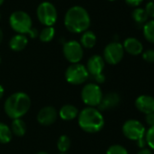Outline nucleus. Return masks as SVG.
<instances>
[{"label":"nucleus","mask_w":154,"mask_h":154,"mask_svg":"<svg viewBox=\"0 0 154 154\" xmlns=\"http://www.w3.org/2000/svg\"><path fill=\"white\" fill-rule=\"evenodd\" d=\"M104 65H105V62L103 58L99 54H94L88 59L86 69L90 75L94 76L103 73Z\"/></svg>","instance_id":"13"},{"label":"nucleus","mask_w":154,"mask_h":154,"mask_svg":"<svg viewBox=\"0 0 154 154\" xmlns=\"http://www.w3.org/2000/svg\"><path fill=\"white\" fill-rule=\"evenodd\" d=\"M36 15L40 23L45 26H53L57 20V11L55 7L47 1H45L38 6Z\"/></svg>","instance_id":"8"},{"label":"nucleus","mask_w":154,"mask_h":154,"mask_svg":"<svg viewBox=\"0 0 154 154\" xmlns=\"http://www.w3.org/2000/svg\"><path fill=\"white\" fill-rule=\"evenodd\" d=\"M122 133L127 139L136 141L140 148H144L146 130L140 122L134 119L126 121L122 125Z\"/></svg>","instance_id":"4"},{"label":"nucleus","mask_w":154,"mask_h":154,"mask_svg":"<svg viewBox=\"0 0 154 154\" xmlns=\"http://www.w3.org/2000/svg\"><path fill=\"white\" fill-rule=\"evenodd\" d=\"M2 40H3V31L0 28V44L2 43Z\"/></svg>","instance_id":"35"},{"label":"nucleus","mask_w":154,"mask_h":154,"mask_svg":"<svg viewBox=\"0 0 154 154\" xmlns=\"http://www.w3.org/2000/svg\"><path fill=\"white\" fill-rule=\"evenodd\" d=\"M106 154H129L127 149L120 144H113L110 146L106 151Z\"/></svg>","instance_id":"25"},{"label":"nucleus","mask_w":154,"mask_h":154,"mask_svg":"<svg viewBox=\"0 0 154 154\" xmlns=\"http://www.w3.org/2000/svg\"><path fill=\"white\" fill-rule=\"evenodd\" d=\"M36 154H49V153H47L46 151H39V152H37Z\"/></svg>","instance_id":"36"},{"label":"nucleus","mask_w":154,"mask_h":154,"mask_svg":"<svg viewBox=\"0 0 154 154\" xmlns=\"http://www.w3.org/2000/svg\"><path fill=\"white\" fill-rule=\"evenodd\" d=\"M55 35V30L53 26H46L45 27L39 34V39L44 43L51 42Z\"/></svg>","instance_id":"24"},{"label":"nucleus","mask_w":154,"mask_h":154,"mask_svg":"<svg viewBox=\"0 0 154 154\" xmlns=\"http://www.w3.org/2000/svg\"><path fill=\"white\" fill-rule=\"evenodd\" d=\"M142 58L148 63H154V50L148 49L142 54Z\"/></svg>","instance_id":"27"},{"label":"nucleus","mask_w":154,"mask_h":154,"mask_svg":"<svg viewBox=\"0 0 154 154\" xmlns=\"http://www.w3.org/2000/svg\"><path fill=\"white\" fill-rule=\"evenodd\" d=\"M13 133L8 125L4 122H0V143L7 144L11 141Z\"/></svg>","instance_id":"20"},{"label":"nucleus","mask_w":154,"mask_h":154,"mask_svg":"<svg viewBox=\"0 0 154 154\" xmlns=\"http://www.w3.org/2000/svg\"><path fill=\"white\" fill-rule=\"evenodd\" d=\"M71 144H72V141H71L70 137L63 134V135H61L58 138L57 149L61 153H66L69 150V149L71 147Z\"/></svg>","instance_id":"23"},{"label":"nucleus","mask_w":154,"mask_h":154,"mask_svg":"<svg viewBox=\"0 0 154 154\" xmlns=\"http://www.w3.org/2000/svg\"><path fill=\"white\" fill-rule=\"evenodd\" d=\"M120 102H121V97L117 93H114V92L108 93L103 96V99L100 104L98 105V108H99L98 110L108 111V110L113 109L119 105Z\"/></svg>","instance_id":"14"},{"label":"nucleus","mask_w":154,"mask_h":154,"mask_svg":"<svg viewBox=\"0 0 154 154\" xmlns=\"http://www.w3.org/2000/svg\"><path fill=\"white\" fill-rule=\"evenodd\" d=\"M96 35L93 31H85L83 33L82 36H81V45L83 46V48H87V49H91L93 48L95 44H96Z\"/></svg>","instance_id":"18"},{"label":"nucleus","mask_w":154,"mask_h":154,"mask_svg":"<svg viewBox=\"0 0 154 154\" xmlns=\"http://www.w3.org/2000/svg\"><path fill=\"white\" fill-rule=\"evenodd\" d=\"M9 24L11 28L18 34L26 35L31 30L32 19L30 16L25 11H15L9 17Z\"/></svg>","instance_id":"6"},{"label":"nucleus","mask_w":154,"mask_h":154,"mask_svg":"<svg viewBox=\"0 0 154 154\" xmlns=\"http://www.w3.org/2000/svg\"><path fill=\"white\" fill-rule=\"evenodd\" d=\"M63 54L71 64L78 63L84 56V48L78 41L70 40L63 44Z\"/></svg>","instance_id":"9"},{"label":"nucleus","mask_w":154,"mask_h":154,"mask_svg":"<svg viewBox=\"0 0 154 154\" xmlns=\"http://www.w3.org/2000/svg\"><path fill=\"white\" fill-rule=\"evenodd\" d=\"M28 35H30V37L31 38H35V37H37V35H39V34H38V32H37V30L36 29H35V28H31V30L28 32Z\"/></svg>","instance_id":"32"},{"label":"nucleus","mask_w":154,"mask_h":154,"mask_svg":"<svg viewBox=\"0 0 154 154\" xmlns=\"http://www.w3.org/2000/svg\"><path fill=\"white\" fill-rule=\"evenodd\" d=\"M92 77H93V80L94 81V83L98 85L100 84H103L105 82V75L103 73L97 74V75H94V76H92Z\"/></svg>","instance_id":"29"},{"label":"nucleus","mask_w":154,"mask_h":154,"mask_svg":"<svg viewBox=\"0 0 154 154\" xmlns=\"http://www.w3.org/2000/svg\"><path fill=\"white\" fill-rule=\"evenodd\" d=\"M109 1H114V0H109Z\"/></svg>","instance_id":"41"},{"label":"nucleus","mask_w":154,"mask_h":154,"mask_svg":"<svg viewBox=\"0 0 154 154\" xmlns=\"http://www.w3.org/2000/svg\"><path fill=\"white\" fill-rule=\"evenodd\" d=\"M145 141L146 144L149 147L150 149L154 150V126L149 127L145 133Z\"/></svg>","instance_id":"26"},{"label":"nucleus","mask_w":154,"mask_h":154,"mask_svg":"<svg viewBox=\"0 0 154 154\" xmlns=\"http://www.w3.org/2000/svg\"><path fill=\"white\" fill-rule=\"evenodd\" d=\"M135 107L145 115L154 112V97L147 94L140 95L135 100Z\"/></svg>","instance_id":"12"},{"label":"nucleus","mask_w":154,"mask_h":154,"mask_svg":"<svg viewBox=\"0 0 154 154\" xmlns=\"http://www.w3.org/2000/svg\"><path fill=\"white\" fill-rule=\"evenodd\" d=\"M3 3H4V0H0V6H1Z\"/></svg>","instance_id":"37"},{"label":"nucleus","mask_w":154,"mask_h":154,"mask_svg":"<svg viewBox=\"0 0 154 154\" xmlns=\"http://www.w3.org/2000/svg\"><path fill=\"white\" fill-rule=\"evenodd\" d=\"M1 62H2V59H1V56H0V63H1Z\"/></svg>","instance_id":"38"},{"label":"nucleus","mask_w":154,"mask_h":154,"mask_svg":"<svg viewBox=\"0 0 154 154\" xmlns=\"http://www.w3.org/2000/svg\"><path fill=\"white\" fill-rule=\"evenodd\" d=\"M124 55V49L121 43L112 42L108 44L103 50V60L109 64L115 65L119 63Z\"/></svg>","instance_id":"10"},{"label":"nucleus","mask_w":154,"mask_h":154,"mask_svg":"<svg viewBox=\"0 0 154 154\" xmlns=\"http://www.w3.org/2000/svg\"><path fill=\"white\" fill-rule=\"evenodd\" d=\"M60 154H67V153H60Z\"/></svg>","instance_id":"40"},{"label":"nucleus","mask_w":154,"mask_h":154,"mask_svg":"<svg viewBox=\"0 0 154 154\" xmlns=\"http://www.w3.org/2000/svg\"><path fill=\"white\" fill-rule=\"evenodd\" d=\"M144 10H145V12H146L148 17H151V18H154V2H152V1L149 2V3L146 5Z\"/></svg>","instance_id":"28"},{"label":"nucleus","mask_w":154,"mask_h":154,"mask_svg":"<svg viewBox=\"0 0 154 154\" xmlns=\"http://www.w3.org/2000/svg\"><path fill=\"white\" fill-rule=\"evenodd\" d=\"M58 117L56 109L53 106H45L37 113L36 119L39 124L43 126H50L54 124Z\"/></svg>","instance_id":"11"},{"label":"nucleus","mask_w":154,"mask_h":154,"mask_svg":"<svg viewBox=\"0 0 154 154\" xmlns=\"http://www.w3.org/2000/svg\"><path fill=\"white\" fill-rule=\"evenodd\" d=\"M131 17L133 21L138 25V26H144V24L147 22L148 20V16L145 12V10L143 8H135L132 13H131Z\"/></svg>","instance_id":"21"},{"label":"nucleus","mask_w":154,"mask_h":154,"mask_svg":"<svg viewBox=\"0 0 154 154\" xmlns=\"http://www.w3.org/2000/svg\"><path fill=\"white\" fill-rule=\"evenodd\" d=\"M28 44V38L26 36V35L17 34L14 35L10 41H9V46L10 48L15 52H20L24 50Z\"/></svg>","instance_id":"17"},{"label":"nucleus","mask_w":154,"mask_h":154,"mask_svg":"<svg viewBox=\"0 0 154 154\" xmlns=\"http://www.w3.org/2000/svg\"><path fill=\"white\" fill-rule=\"evenodd\" d=\"M4 94H5V89H4V87L1 85H0V100L3 98Z\"/></svg>","instance_id":"34"},{"label":"nucleus","mask_w":154,"mask_h":154,"mask_svg":"<svg viewBox=\"0 0 154 154\" xmlns=\"http://www.w3.org/2000/svg\"><path fill=\"white\" fill-rule=\"evenodd\" d=\"M143 35L148 42L154 44V19L147 21L144 24Z\"/></svg>","instance_id":"22"},{"label":"nucleus","mask_w":154,"mask_h":154,"mask_svg":"<svg viewBox=\"0 0 154 154\" xmlns=\"http://www.w3.org/2000/svg\"><path fill=\"white\" fill-rule=\"evenodd\" d=\"M31 107L29 95L23 92L12 94L5 102L4 110L7 115L12 120L20 119L27 113Z\"/></svg>","instance_id":"2"},{"label":"nucleus","mask_w":154,"mask_h":154,"mask_svg":"<svg viewBox=\"0 0 154 154\" xmlns=\"http://www.w3.org/2000/svg\"><path fill=\"white\" fill-rule=\"evenodd\" d=\"M89 72L82 63H72L65 71L64 77L67 83L72 85H80L85 84L89 78Z\"/></svg>","instance_id":"5"},{"label":"nucleus","mask_w":154,"mask_h":154,"mask_svg":"<svg viewBox=\"0 0 154 154\" xmlns=\"http://www.w3.org/2000/svg\"><path fill=\"white\" fill-rule=\"evenodd\" d=\"M142 1L143 0H125L126 4L131 7H138L139 5H140Z\"/></svg>","instance_id":"31"},{"label":"nucleus","mask_w":154,"mask_h":154,"mask_svg":"<svg viewBox=\"0 0 154 154\" xmlns=\"http://www.w3.org/2000/svg\"><path fill=\"white\" fill-rule=\"evenodd\" d=\"M137 154H152V151L149 149H147V148H142L140 149Z\"/></svg>","instance_id":"33"},{"label":"nucleus","mask_w":154,"mask_h":154,"mask_svg":"<svg viewBox=\"0 0 154 154\" xmlns=\"http://www.w3.org/2000/svg\"><path fill=\"white\" fill-rule=\"evenodd\" d=\"M79 111L76 106L72 104H64L59 110V117L66 122L72 121L78 117Z\"/></svg>","instance_id":"16"},{"label":"nucleus","mask_w":154,"mask_h":154,"mask_svg":"<svg viewBox=\"0 0 154 154\" xmlns=\"http://www.w3.org/2000/svg\"><path fill=\"white\" fill-rule=\"evenodd\" d=\"M90 25L91 18L89 13L80 6L72 7L64 16V26L72 33H84L88 30Z\"/></svg>","instance_id":"1"},{"label":"nucleus","mask_w":154,"mask_h":154,"mask_svg":"<svg viewBox=\"0 0 154 154\" xmlns=\"http://www.w3.org/2000/svg\"><path fill=\"white\" fill-rule=\"evenodd\" d=\"M10 129H11L13 135H16L17 137H22L26 132V124L21 118L15 119V120H13V122L11 123Z\"/></svg>","instance_id":"19"},{"label":"nucleus","mask_w":154,"mask_h":154,"mask_svg":"<svg viewBox=\"0 0 154 154\" xmlns=\"http://www.w3.org/2000/svg\"><path fill=\"white\" fill-rule=\"evenodd\" d=\"M0 19H1V14H0Z\"/></svg>","instance_id":"39"},{"label":"nucleus","mask_w":154,"mask_h":154,"mask_svg":"<svg viewBox=\"0 0 154 154\" xmlns=\"http://www.w3.org/2000/svg\"><path fill=\"white\" fill-rule=\"evenodd\" d=\"M103 91L94 83H89L84 86L81 92L82 101L88 107H97L103 99Z\"/></svg>","instance_id":"7"},{"label":"nucleus","mask_w":154,"mask_h":154,"mask_svg":"<svg viewBox=\"0 0 154 154\" xmlns=\"http://www.w3.org/2000/svg\"><path fill=\"white\" fill-rule=\"evenodd\" d=\"M145 122L149 127H153L154 126V112L145 115Z\"/></svg>","instance_id":"30"},{"label":"nucleus","mask_w":154,"mask_h":154,"mask_svg":"<svg viewBox=\"0 0 154 154\" xmlns=\"http://www.w3.org/2000/svg\"><path fill=\"white\" fill-rule=\"evenodd\" d=\"M151 1H152V2H154V0H151Z\"/></svg>","instance_id":"42"},{"label":"nucleus","mask_w":154,"mask_h":154,"mask_svg":"<svg viewBox=\"0 0 154 154\" xmlns=\"http://www.w3.org/2000/svg\"><path fill=\"white\" fill-rule=\"evenodd\" d=\"M80 128L88 133L99 132L104 126V118L100 110L95 107H86L78 114Z\"/></svg>","instance_id":"3"},{"label":"nucleus","mask_w":154,"mask_h":154,"mask_svg":"<svg viewBox=\"0 0 154 154\" xmlns=\"http://www.w3.org/2000/svg\"><path fill=\"white\" fill-rule=\"evenodd\" d=\"M123 49L124 52H127L129 54L131 55H139L143 51V45L140 40L134 37L126 38L123 42Z\"/></svg>","instance_id":"15"}]
</instances>
